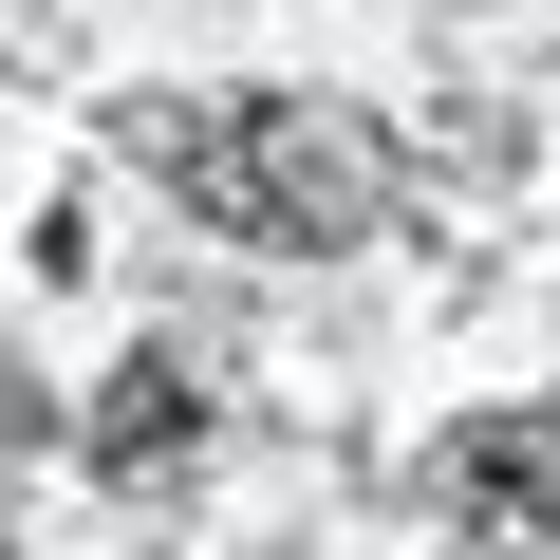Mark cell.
I'll use <instances>...</instances> for the list:
<instances>
[{
    "instance_id": "cell-1",
    "label": "cell",
    "mask_w": 560,
    "mask_h": 560,
    "mask_svg": "<svg viewBox=\"0 0 560 560\" xmlns=\"http://www.w3.org/2000/svg\"><path fill=\"white\" fill-rule=\"evenodd\" d=\"M131 150H150L224 243H280V261H337V243H374V206H393V150H374L337 94H206V113H131Z\"/></svg>"
},
{
    "instance_id": "cell-3",
    "label": "cell",
    "mask_w": 560,
    "mask_h": 560,
    "mask_svg": "<svg viewBox=\"0 0 560 560\" xmlns=\"http://www.w3.org/2000/svg\"><path fill=\"white\" fill-rule=\"evenodd\" d=\"M187 430H206V374L150 337V355H113L94 374V411H75V448L113 467V486H150V467H187Z\"/></svg>"
},
{
    "instance_id": "cell-2",
    "label": "cell",
    "mask_w": 560,
    "mask_h": 560,
    "mask_svg": "<svg viewBox=\"0 0 560 560\" xmlns=\"http://www.w3.org/2000/svg\"><path fill=\"white\" fill-rule=\"evenodd\" d=\"M448 523L504 541V560H541L560 541V411H467L448 430Z\"/></svg>"
}]
</instances>
